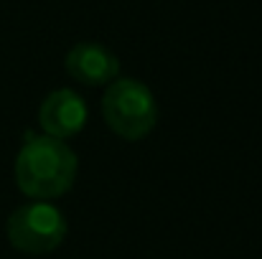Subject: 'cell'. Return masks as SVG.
I'll return each mask as SVG.
<instances>
[{
  "label": "cell",
  "instance_id": "obj_1",
  "mask_svg": "<svg viewBox=\"0 0 262 259\" xmlns=\"http://www.w3.org/2000/svg\"><path fill=\"white\" fill-rule=\"evenodd\" d=\"M77 153L56 137L33 135L15 158V183L33 201L64 196L77 180Z\"/></svg>",
  "mask_w": 262,
  "mask_h": 259
},
{
  "label": "cell",
  "instance_id": "obj_2",
  "mask_svg": "<svg viewBox=\"0 0 262 259\" xmlns=\"http://www.w3.org/2000/svg\"><path fill=\"white\" fill-rule=\"evenodd\" d=\"M102 117L117 137L138 143L156 130L158 104L140 79H115L102 97Z\"/></svg>",
  "mask_w": 262,
  "mask_h": 259
},
{
  "label": "cell",
  "instance_id": "obj_3",
  "mask_svg": "<svg viewBox=\"0 0 262 259\" xmlns=\"http://www.w3.org/2000/svg\"><path fill=\"white\" fill-rule=\"evenodd\" d=\"M67 231L69 224L64 214L46 201H31L18 206L5 224L10 247L23 254H51L64 244Z\"/></svg>",
  "mask_w": 262,
  "mask_h": 259
},
{
  "label": "cell",
  "instance_id": "obj_4",
  "mask_svg": "<svg viewBox=\"0 0 262 259\" xmlns=\"http://www.w3.org/2000/svg\"><path fill=\"white\" fill-rule=\"evenodd\" d=\"M87 117V102L74 89H56V91L46 94V99L38 107V122H41L43 132L49 137H56L64 143L84 130Z\"/></svg>",
  "mask_w": 262,
  "mask_h": 259
},
{
  "label": "cell",
  "instance_id": "obj_5",
  "mask_svg": "<svg viewBox=\"0 0 262 259\" xmlns=\"http://www.w3.org/2000/svg\"><path fill=\"white\" fill-rule=\"evenodd\" d=\"M64 64H67V72L72 79L87 86L112 84L120 74V59L107 46L92 43V41L72 46Z\"/></svg>",
  "mask_w": 262,
  "mask_h": 259
}]
</instances>
